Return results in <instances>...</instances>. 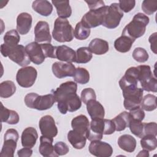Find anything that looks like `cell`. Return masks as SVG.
I'll return each mask as SVG.
<instances>
[{
	"label": "cell",
	"mask_w": 157,
	"mask_h": 157,
	"mask_svg": "<svg viewBox=\"0 0 157 157\" xmlns=\"http://www.w3.org/2000/svg\"><path fill=\"white\" fill-rule=\"evenodd\" d=\"M115 131V126L112 120L104 118L91 120L85 136L90 141L101 140L103 134L110 135Z\"/></svg>",
	"instance_id": "cell-1"
},
{
	"label": "cell",
	"mask_w": 157,
	"mask_h": 157,
	"mask_svg": "<svg viewBox=\"0 0 157 157\" xmlns=\"http://www.w3.org/2000/svg\"><path fill=\"white\" fill-rule=\"evenodd\" d=\"M149 21L147 15L140 12L136 13L131 21L124 28L121 35L127 36L134 40L140 37L145 34Z\"/></svg>",
	"instance_id": "cell-2"
},
{
	"label": "cell",
	"mask_w": 157,
	"mask_h": 157,
	"mask_svg": "<svg viewBox=\"0 0 157 157\" xmlns=\"http://www.w3.org/2000/svg\"><path fill=\"white\" fill-rule=\"evenodd\" d=\"M53 39L59 42H69L74 39V29L66 18L58 17L52 31Z\"/></svg>",
	"instance_id": "cell-3"
},
{
	"label": "cell",
	"mask_w": 157,
	"mask_h": 157,
	"mask_svg": "<svg viewBox=\"0 0 157 157\" xmlns=\"http://www.w3.org/2000/svg\"><path fill=\"white\" fill-rule=\"evenodd\" d=\"M1 53L4 57L16 63L18 65L26 67L30 64L31 60L26 51L25 47L22 45H17L12 48L7 47L4 44L1 45Z\"/></svg>",
	"instance_id": "cell-4"
},
{
	"label": "cell",
	"mask_w": 157,
	"mask_h": 157,
	"mask_svg": "<svg viewBox=\"0 0 157 157\" xmlns=\"http://www.w3.org/2000/svg\"><path fill=\"white\" fill-rule=\"evenodd\" d=\"M24 101L27 107L38 110L49 109L56 102L53 94L40 96L36 93L27 94L25 97Z\"/></svg>",
	"instance_id": "cell-5"
},
{
	"label": "cell",
	"mask_w": 157,
	"mask_h": 157,
	"mask_svg": "<svg viewBox=\"0 0 157 157\" xmlns=\"http://www.w3.org/2000/svg\"><path fill=\"white\" fill-rule=\"evenodd\" d=\"M108 6L94 9H90L82 18V23L88 28H96L102 25Z\"/></svg>",
	"instance_id": "cell-6"
},
{
	"label": "cell",
	"mask_w": 157,
	"mask_h": 157,
	"mask_svg": "<svg viewBox=\"0 0 157 157\" xmlns=\"http://www.w3.org/2000/svg\"><path fill=\"white\" fill-rule=\"evenodd\" d=\"M19 135L13 128L7 129L4 136V144L1 151V157H13Z\"/></svg>",
	"instance_id": "cell-7"
},
{
	"label": "cell",
	"mask_w": 157,
	"mask_h": 157,
	"mask_svg": "<svg viewBox=\"0 0 157 157\" xmlns=\"http://www.w3.org/2000/svg\"><path fill=\"white\" fill-rule=\"evenodd\" d=\"M123 17V12L119 7L118 3L113 2L107 7L102 26L108 29L117 28Z\"/></svg>",
	"instance_id": "cell-8"
},
{
	"label": "cell",
	"mask_w": 157,
	"mask_h": 157,
	"mask_svg": "<svg viewBox=\"0 0 157 157\" xmlns=\"http://www.w3.org/2000/svg\"><path fill=\"white\" fill-rule=\"evenodd\" d=\"M37 70L33 66H26L20 69L16 74V80L18 84L23 88L32 86L36 80Z\"/></svg>",
	"instance_id": "cell-9"
},
{
	"label": "cell",
	"mask_w": 157,
	"mask_h": 157,
	"mask_svg": "<svg viewBox=\"0 0 157 157\" xmlns=\"http://www.w3.org/2000/svg\"><path fill=\"white\" fill-rule=\"evenodd\" d=\"M138 82L137 69L136 67L128 68L124 75L119 81V85L122 90V93L136 89Z\"/></svg>",
	"instance_id": "cell-10"
},
{
	"label": "cell",
	"mask_w": 157,
	"mask_h": 157,
	"mask_svg": "<svg viewBox=\"0 0 157 157\" xmlns=\"http://www.w3.org/2000/svg\"><path fill=\"white\" fill-rule=\"evenodd\" d=\"M144 90L140 88L130 90L123 93L124 97V107L128 110L140 107L143 98Z\"/></svg>",
	"instance_id": "cell-11"
},
{
	"label": "cell",
	"mask_w": 157,
	"mask_h": 157,
	"mask_svg": "<svg viewBox=\"0 0 157 157\" xmlns=\"http://www.w3.org/2000/svg\"><path fill=\"white\" fill-rule=\"evenodd\" d=\"M77 85L72 81H67L63 83L53 93L56 102H59L67 99L76 93Z\"/></svg>",
	"instance_id": "cell-12"
},
{
	"label": "cell",
	"mask_w": 157,
	"mask_h": 157,
	"mask_svg": "<svg viewBox=\"0 0 157 157\" xmlns=\"http://www.w3.org/2000/svg\"><path fill=\"white\" fill-rule=\"evenodd\" d=\"M89 152L97 157H110L113 153L112 146L101 140H93L89 145Z\"/></svg>",
	"instance_id": "cell-13"
},
{
	"label": "cell",
	"mask_w": 157,
	"mask_h": 157,
	"mask_svg": "<svg viewBox=\"0 0 157 157\" xmlns=\"http://www.w3.org/2000/svg\"><path fill=\"white\" fill-rule=\"evenodd\" d=\"M39 126L43 136L53 138L58 134V128L51 115H47L42 117L39 120Z\"/></svg>",
	"instance_id": "cell-14"
},
{
	"label": "cell",
	"mask_w": 157,
	"mask_h": 157,
	"mask_svg": "<svg viewBox=\"0 0 157 157\" xmlns=\"http://www.w3.org/2000/svg\"><path fill=\"white\" fill-rule=\"evenodd\" d=\"M52 69L56 77L63 78L66 77H73L76 68L71 63L56 61L52 64Z\"/></svg>",
	"instance_id": "cell-15"
},
{
	"label": "cell",
	"mask_w": 157,
	"mask_h": 157,
	"mask_svg": "<svg viewBox=\"0 0 157 157\" xmlns=\"http://www.w3.org/2000/svg\"><path fill=\"white\" fill-rule=\"evenodd\" d=\"M81 106L82 101L77 93L62 102H58V109L62 114H66L67 111L70 112H75L78 110Z\"/></svg>",
	"instance_id": "cell-16"
},
{
	"label": "cell",
	"mask_w": 157,
	"mask_h": 157,
	"mask_svg": "<svg viewBox=\"0 0 157 157\" xmlns=\"http://www.w3.org/2000/svg\"><path fill=\"white\" fill-rule=\"evenodd\" d=\"M25 49L31 61L33 63L38 65L42 64L44 61L45 56L40 44L38 42H33L28 44L26 45Z\"/></svg>",
	"instance_id": "cell-17"
},
{
	"label": "cell",
	"mask_w": 157,
	"mask_h": 157,
	"mask_svg": "<svg viewBox=\"0 0 157 157\" xmlns=\"http://www.w3.org/2000/svg\"><path fill=\"white\" fill-rule=\"evenodd\" d=\"M34 32L35 35V41L36 42H51L52 37L50 33L49 25L47 21H38L35 26Z\"/></svg>",
	"instance_id": "cell-18"
},
{
	"label": "cell",
	"mask_w": 157,
	"mask_h": 157,
	"mask_svg": "<svg viewBox=\"0 0 157 157\" xmlns=\"http://www.w3.org/2000/svg\"><path fill=\"white\" fill-rule=\"evenodd\" d=\"M33 18L27 12L20 13L17 18V31L20 34L25 35L29 33L31 28Z\"/></svg>",
	"instance_id": "cell-19"
},
{
	"label": "cell",
	"mask_w": 157,
	"mask_h": 157,
	"mask_svg": "<svg viewBox=\"0 0 157 157\" xmlns=\"http://www.w3.org/2000/svg\"><path fill=\"white\" fill-rule=\"evenodd\" d=\"M53 138L41 136L40 137V145L39 151L41 155L45 157H54L58 156L54 150V146L53 145Z\"/></svg>",
	"instance_id": "cell-20"
},
{
	"label": "cell",
	"mask_w": 157,
	"mask_h": 157,
	"mask_svg": "<svg viewBox=\"0 0 157 157\" xmlns=\"http://www.w3.org/2000/svg\"><path fill=\"white\" fill-rule=\"evenodd\" d=\"M55 55L56 58L59 61L71 63L75 61L76 52L71 47L64 45L56 47Z\"/></svg>",
	"instance_id": "cell-21"
},
{
	"label": "cell",
	"mask_w": 157,
	"mask_h": 157,
	"mask_svg": "<svg viewBox=\"0 0 157 157\" xmlns=\"http://www.w3.org/2000/svg\"><path fill=\"white\" fill-rule=\"evenodd\" d=\"M86 110L91 120L102 119L104 118L105 110L103 105L94 99L89 101L86 103Z\"/></svg>",
	"instance_id": "cell-22"
},
{
	"label": "cell",
	"mask_w": 157,
	"mask_h": 157,
	"mask_svg": "<svg viewBox=\"0 0 157 157\" xmlns=\"http://www.w3.org/2000/svg\"><path fill=\"white\" fill-rule=\"evenodd\" d=\"M37 138L38 134L36 129L33 127H28L22 132L21 145L23 147L33 148L35 145Z\"/></svg>",
	"instance_id": "cell-23"
},
{
	"label": "cell",
	"mask_w": 157,
	"mask_h": 157,
	"mask_svg": "<svg viewBox=\"0 0 157 157\" xmlns=\"http://www.w3.org/2000/svg\"><path fill=\"white\" fill-rule=\"evenodd\" d=\"M88 48L91 53L97 55H101L109 51V45L106 40L99 38H95L90 42Z\"/></svg>",
	"instance_id": "cell-24"
},
{
	"label": "cell",
	"mask_w": 157,
	"mask_h": 157,
	"mask_svg": "<svg viewBox=\"0 0 157 157\" xmlns=\"http://www.w3.org/2000/svg\"><path fill=\"white\" fill-rule=\"evenodd\" d=\"M67 140L75 149H82L86 145V137L85 134L71 130L67 133Z\"/></svg>",
	"instance_id": "cell-25"
},
{
	"label": "cell",
	"mask_w": 157,
	"mask_h": 157,
	"mask_svg": "<svg viewBox=\"0 0 157 157\" xmlns=\"http://www.w3.org/2000/svg\"><path fill=\"white\" fill-rule=\"evenodd\" d=\"M90 126L88 118L84 115H80L74 118L71 121V126L74 131L81 134H86Z\"/></svg>",
	"instance_id": "cell-26"
},
{
	"label": "cell",
	"mask_w": 157,
	"mask_h": 157,
	"mask_svg": "<svg viewBox=\"0 0 157 157\" xmlns=\"http://www.w3.org/2000/svg\"><path fill=\"white\" fill-rule=\"evenodd\" d=\"M136 139L129 134L121 135L118 139L119 147L126 152H133L136 149Z\"/></svg>",
	"instance_id": "cell-27"
},
{
	"label": "cell",
	"mask_w": 157,
	"mask_h": 157,
	"mask_svg": "<svg viewBox=\"0 0 157 157\" xmlns=\"http://www.w3.org/2000/svg\"><path fill=\"white\" fill-rule=\"evenodd\" d=\"M32 7L34 11L40 15L49 16L53 11V6L47 0H37L33 2Z\"/></svg>",
	"instance_id": "cell-28"
},
{
	"label": "cell",
	"mask_w": 157,
	"mask_h": 157,
	"mask_svg": "<svg viewBox=\"0 0 157 157\" xmlns=\"http://www.w3.org/2000/svg\"><path fill=\"white\" fill-rule=\"evenodd\" d=\"M135 40L125 35H121L114 42V47L115 50L121 53L129 52Z\"/></svg>",
	"instance_id": "cell-29"
},
{
	"label": "cell",
	"mask_w": 157,
	"mask_h": 157,
	"mask_svg": "<svg viewBox=\"0 0 157 157\" xmlns=\"http://www.w3.org/2000/svg\"><path fill=\"white\" fill-rule=\"evenodd\" d=\"M1 121L10 124H16L19 122V115L18 113L12 110H9L4 107L1 102Z\"/></svg>",
	"instance_id": "cell-30"
},
{
	"label": "cell",
	"mask_w": 157,
	"mask_h": 157,
	"mask_svg": "<svg viewBox=\"0 0 157 157\" xmlns=\"http://www.w3.org/2000/svg\"><path fill=\"white\" fill-rule=\"evenodd\" d=\"M52 3L56 7V12L59 18H66L71 17L72 9L69 5V1H52Z\"/></svg>",
	"instance_id": "cell-31"
},
{
	"label": "cell",
	"mask_w": 157,
	"mask_h": 157,
	"mask_svg": "<svg viewBox=\"0 0 157 157\" xmlns=\"http://www.w3.org/2000/svg\"><path fill=\"white\" fill-rule=\"evenodd\" d=\"M112 120L115 126V131H122L128 126L129 112H122Z\"/></svg>",
	"instance_id": "cell-32"
},
{
	"label": "cell",
	"mask_w": 157,
	"mask_h": 157,
	"mask_svg": "<svg viewBox=\"0 0 157 157\" xmlns=\"http://www.w3.org/2000/svg\"><path fill=\"white\" fill-rule=\"evenodd\" d=\"M4 45L9 48H12L18 45L20 40V37L18 31L15 29H12L7 31L4 36Z\"/></svg>",
	"instance_id": "cell-33"
},
{
	"label": "cell",
	"mask_w": 157,
	"mask_h": 157,
	"mask_svg": "<svg viewBox=\"0 0 157 157\" xmlns=\"http://www.w3.org/2000/svg\"><path fill=\"white\" fill-rule=\"evenodd\" d=\"M16 91V86L11 80H6L0 84V96L2 98H8L12 96Z\"/></svg>",
	"instance_id": "cell-34"
},
{
	"label": "cell",
	"mask_w": 157,
	"mask_h": 157,
	"mask_svg": "<svg viewBox=\"0 0 157 157\" xmlns=\"http://www.w3.org/2000/svg\"><path fill=\"white\" fill-rule=\"evenodd\" d=\"M91 52L88 47H83L77 48L76 51L75 63L78 64H85L88 63L92 58Z\"/></svg>",
	"instance_id": "cell-35"
},
{
	"label": "cell",
	"mask_w": 157,
	"mask_h": 157,
	"mask_svg": "<svg viewBox=\"0 0 157 157\" xmlns=\"http://www.w3.org/2000/svg\"><path fill=\"white\" fill-rule=\"evenodd\" d=\"M156 96L151 94L145 95L140 103V107L148 112L153 111L156 109Z\"/></svg>",
	"instance_id": "cell-36"
},
{
	"label": "cell",
	"mask_w": 157,
	"mask_h": 157,
	"mask_svg": "<svg viewBox=\"0 0 157 157\" xmlns=\"http://www.w3.org/2000/svg\"><path fill=\"white\" fill-rule=\"evenodd\" d=\"M142 147L147 151H153L157 147L156 136L151 134L144 136L140 140Z\"/></svg>",
	"instance_id": "cell-37"
},
{
	"label": "cell",
	"mask_w": 157,
	"mask_h": 157,
	"mask_svg": "<svg viewBox=\"0 0 157 157\" xmlns=\"http://www.w3.org/2000/svg\"><path fill=\"white\" fill-rule=\"evenodd\" d=\"M91 30L90 28L85 26L81 21L77 23L74 30V37L80 40L86 39L90 35Z\"/></svg>",
	"instance_id": "cell-38"
},
{
	"label": "cell",
	"mask_w": 157,
	"mask_h": 157,
	"mask_svg": "<svg viewBox=\"0 0 157 157\" xmlns=\"http://www.w3.org/2000/svg\"><path fill=\"white\" fill-rule=\"evenodd\" d=\"M128 127L131 132L136 136L139 138L144 136V124L142 121L129 118Z\"/></svg>",
	"instance_id": "cell-39"
},
{
	"label": "cell",
	"mask_w": 157,
	"mask_h": 157,
	"mask_svg": "<svg viewBox=\"0 0 157 157\" xmlns=\"http://www.w3.org/2000/svg\"><path fill=\"white\" fill-rule=\"evenodd\" d=\"M73 77L75 82L79 84H86L90 80V74L85 68L78 67L76 68Z\"/></svg>",
	"instance_id": "cell-40"
},
{
	"label": "cell",
	"mask_w": 157,
	"mask_h": 157,
	"mask_svg": "<svg viewBox=\"0 0 157 157\" xmlns=\"http://www.w3.org/2000/svg\"><path fill=\"white\" fill-rule=\"evenodd\" d=\"M137 67L138 81L142 83L147 80L151 78L153 75L151 71V68L148 65H140Z\"/></svg>",
	"instance_id": "cell-41"
},
{
	"label": "cell",
	"mask_w": 157,
	"mask_h": 157,
	"mask_svg": "<svg viewBox=\"0 0 157 157\" xmlns=\"http://www.w3.org/2000/svg\"><path fill=\"white\" fill-rule=\"evenodd\" d=\"M133 59L139 63H144L148 59V54L147 50L142 47L136 48L132 54Z\"/></svg>",
	"instance_id": "cell-42"
},
{
	"label": "cell",
	"mask_w": 157,
	"mask_h": 157,
	"mask_svg": "<svg viewBox=\"0 0 157 157\" xmlns=\"http://www.w3.org/2000/svg\"><path fill=\"white\" fill-rule=\"evenodd\" d=\"M141 7L147 15H151L157 10V1L145 0L142 2Z\"/></svg>",
	"instance_id": "cell-43"
},
{
	"label": "cell",
	"mask_w": 157,
	"mask_h": 157,
	"mask_svg": "<svg viewBox=\"0 0 157 157\" xmlns=\"http://www.w3.org/2000/svg\"><path fill=\"white\" fill-rule=\"evenodd\" d=\"M142 89L146 91H151L156 93L157 91V80L155 77L153 76L145 82L140 83Z\"/></svg>",
	"instance_id": "cell-44"
},
{
	"label": "cell",
	"mask_w": 157,
	"mask_h": 157,
	"mask_svg": "<svg viewBox=\"0 0 157 157\" xmlns=\"http://www.w3.org/2000/svg\"><path fill=\"white\" fill-rule=\"evenodd\" d=\"M92 99H96V95L94 90L91 88L83 89L81 92V101L85 104Z\"/></svg>",
	"instance_id": "cell-45"
},
{
	"label": "cell",
	"mask_w": 157,
	"mask_h": 157,
	"mask_svg": "<svg viewBox=\"0 0 157 157\" xmlns=\"http://www.w3.org/2000/svg\"><path fill=\"white\" fill-rule=\"evenodd\" d=\"M40 45L45 58L48 57L51 58H56V47L53 46L50 43L41 44Z\"/></svg>",
	"instance_id": "cell-46"
},
{
	"label": "cell",
	"mask_w": 157,
	"mask_h": 157,
	"mask_svg": "<svg viewBox=\"0 0 157 157\" xmlns=\"http://www.w3.org/2000/svg\"><path fill=\"white\" fill-rule=\"evenodd\" d=\"M118 5L122 12L128 13L135 7L136 1L134 0H120Z\"/></svg>",
	"instance_id": "cell-47"
},
{
	"label": "cell",
	"mask_w": 157,
	"mask_h": 157,
	"mask_svg": "<svg viewBox=\"0 0 157 157\" xmlns=\"http://www.w3.org/2000/svg\"><path fill=\"white\" fill-rule=\"evenodd\" d=\"M144 124V136L151 134L156 136L157 134V124L155 122L143 123Z\"/></svg>",
	"instance_id": "cell-48"
},
{
	"label": "cell",
	"mask_w": 157,
	"mask_h": 157,
	"mask_svg": "<svg viewBox=\"0 0 157 157\" xmlns=\"http://www.w3.org/2000/svg\"><path fill=\"white\" fill-rule=\"evenodd\" d=\"M54 150L58 156H61L66 155L69 152V148L66 143L58 142L54 145Z\"/></svg>",
	"instance_id": "cell-49"
},
{
	"label": "cell",
	"mask_w": 157,
	"mask_h": 157,
	"mask_svg": "<svg viewBox=\"0 0 157 157\" xmlns=\"http://www.w3.org/2000/svg\"><path fill=\"white\" fill-rule=\"evenodd\" d=\"M129 118L142 121L145 118V113L140 107H137L130 110L129 112Z\"/></svg>",
	"instance_id": "cell-50"
},
{
	"label": "cell",
	"mask_w": 157,
	"mask_h": 157,
	"mask_svg": "<svg viewBox=\"0 0 157 157\" xmlns=\"http://www.w3.org/2000/svg\"><path fill=\"white\" fill-rule=\"evenodd\" d=\"M90 9H94L102 7L105 5L103 1H85Z\"/></svg>",
	"instance_id": "cell-51"
},
{
	"label": "cell",
	"mask_w": 157,
	"mask_h": 157,
	"mask_svg": "<svg viewBox=\"0 0 157 157\" xmlns=\"http://www.w3.org/2000/svg\"><path fill=\"white\" fill-rule=\"evenodd\" d=\"M33 154V150L31 148L24 147L17 151V155L20 157H29Z\"/></svg>",
	"instance_id": "cell-52"
},
{
	"label": "cell",
	"mask_w": 157,
	"mask_h": 157,
	"mask_svg": "<svg viewBox=\"0 0 157 157\" xmlns=\"http://www.w3.org/2000/svg\"><path fill=\"white\" fill-rule=\"evenodd\" d=\"M156 33H154L148 38V41L151 44L150 48L151 50L155 53L156 54Z\"/></svg>",
	"instance_id": "cell-53"
},
{
	"label": "cell",
	"mask_w": 157,
	"mask_h": 157,
	"mask_svg": "<svg viewBox=\"0 0 157 157\" xmlns=\"http://www.w3.org/2000/svg\"><path fill=\"white\" fill-rule=\"evenodd\" d=\"M137 156H149V153L148 151L146 150H143L139 152L138 155H137Z\"/></svg>",
	"instance_id": "cell-54"
}]
</instances>
